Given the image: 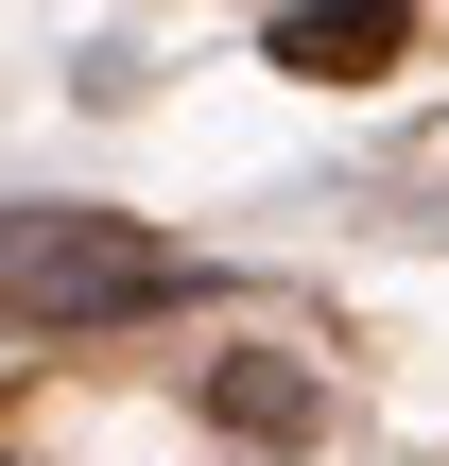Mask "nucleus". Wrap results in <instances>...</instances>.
<instances>
[{"label": "nucleus", "instance_id": "f257e3e1", "mask_svg": "<svg viewBox=\"0 0 449 466\" xmlns=\"http://www.w3.org/2000/svg\"><path fill=\"white\" fill-rule=\"evenodd\" d=\"M173 294H190V259L156 225H104V208H17L0 225V311L17 329H138Z\"/></svg>", "mask_w": 449, "mask_h": 466}, {"label": "nucleus", "instance_id": "f03ea898", "mask_svg": "<svg viewBox=\"0 0 449 466\" xmlns=\"http://www.w3.org/2000/svg\"><path fill=\"white\" fill-rule=\"evenodd\" d=\"M260 52H277V69H311V86H381V69L415 52V0H294Z\"/></svg>", "mask_w": 449, "mask_h": 466}, {"label": "nucleus", "instance_id": "7ed1b4c3", "mask_svg": "<svg viewBox=\"0 0 449 466\" xmlns=\"http://www.w3.org/2000/svg\"><path fill=\"white\" fill-rule=\"evenodd\" d=\"M225 415H242L260 450H294V432H311V380H294V363H225Z\"/></svg>", "mask_w": 449, "mask_h": 466}]
</instances>
